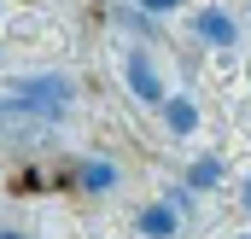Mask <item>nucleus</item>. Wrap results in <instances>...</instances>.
<instances>
[{
	"mask_svg": "<svg viewBox=\"0 0 251 239\" xmlns=\"http://www.w3.org/2000/svg\"><path fill=\"white\" fill-rule=\"evenodd\" d=\"M181 0H140V12H152V18H164V12H176Z\"/></svg>",
	"mask_w": 251,
	"mask_h": 239,
	"instance_id": "8",
	"label": "nucleus"
},
{
	"mask_svg": "<svg viewBox=\"0 0 251 239\" xmlns=\"http://www.w3.org/2000/svg\"><path fill=\"white\" fill-rule=\"evenodd\" d=\"M123 70H128V94H134L140 105H164V99H170V94H164V76L152 70V59H146V53H128Z\"/></svg>",
	"mask_w": 251,
	"mask_h": 239,
	"instance_id": "2",
	"label": "nucleus"
},
{
	"mask_svg": "<svg viewBox=\"0 0 251 239\" xmlns=\"http://www.w3.org/2000/svg\"><path fill=\"white\" fill-rule=\"evenodd\" d=\"M187 187H193V192H210V187H222V158H193Z\"/></svg>",
	"mask_w": 251,
	"mask_h": 239,
	"instance_id": "7",
	"label": "nucleus"
},
{
	"mask_svg": "<svg viewBox=\"0 0 251 239\" xmlns=\"http://www.w3.org/2000/svg\"><path fill=\"white\" fill-rule=\"evenodd\" d=\"M140 234L146 239H176V204L164 198V204H146L140 210Z\"/></svg>",
	"mask_w": 251,
	"mask_h": 239,
	"instance_id": "6",
	"label": "nucleus"
},
{
	"mask_svg": "<svg viewBox=\"0 0 251 239\" xmlns=\"http://www.w3.org/2000/svg\"><path fill=\"white\" fill-rule=\"evenodd\" d=\"M246 210H251V181H246Z\"/></svg>",
	"mask_w": 251,
	"mask_h": 239,
	"instance_id": "10",
	"label": "nucleus"
},
{
	"mask_svg": "<svg viewBox=\"0 0 251 239\" xmlns=\"http://www.w3.org/2000/svg\"><path fill=\"white\" fill-rule=\"evenodd\" d=\"M70 76L59 70H47V76H18L12 88H6V99H0V128L6 122H53L70 111Z\"/></svg>",
	"mask_w": 251,
	"mask_h": 239,
	"instance_id": "1",
	"label": "nucleus"
},
{
	"mask_svg": "<svg viewBox=\"0 0 251 239\" xmlns=\"http://www.w3.org/2000/svg\"><path fill=\"white\" fill-rule=\"evenodd\" d=\"M0 239H29V234H18V228H0Z\"/></svg>",
	"mask_w": 251,
	"mask_h": 239,
	"instance_id": "9",
	"label": "nucleus"
},
{
	"mask_svg": "<svg viewBox=\"0 0 251 239\" xmlns=\"http://www.w3.org/2000/svg\"><path fill=\"white\" fill-rule=\"evenodd\" d=\"M76 187H82V192H111V187H117V164H111V158H82V164H76Z\"/></svg>",
	"mask_w": 251,
	"mask_h": 239,
	"instance_id": "4",
	"label": "nucleus"
},
{
	"mask_svg": "<svg viewBox=\"0 0 251 239\" xmlns=\"http://www.w3.org/2000/svg\"><path fill=\"white\" fill-rule=\"evenodd\" d=\"M158 111H164V128H170V134H193V128H199V105H193L187 94H170Z\"/></svg>",
	"mask_w": 251,
	"mask_h": 239,
	"instance_id": "5",
	"label": "nucleus"
},
{
	"mask_svg": "<svg viewBox=\"0 0 251 239\" xmlns=\"http://www.w3.org/2000/svg\"><path fill=\"white\" fill-rule=\"evenodd\" d=\"M193 35H199L204 47H234V41H240V24H234L222 6H204V12L193 18Z\"/></svg>",
	"mask_w": 251,
	"mask_h": 239,
	"instance_id": "3",
	"label": "nucleus"
}]
</instances>
